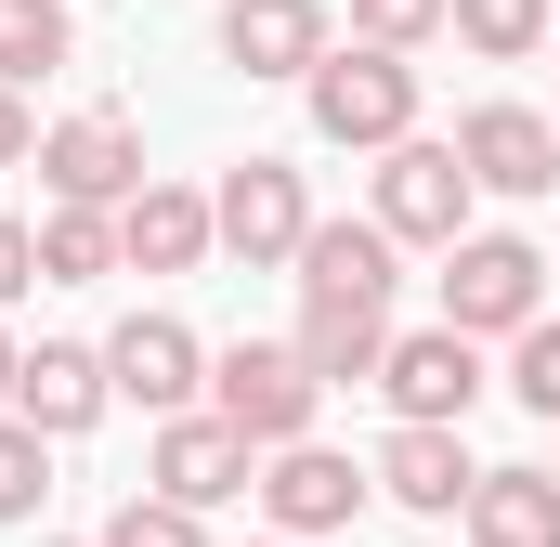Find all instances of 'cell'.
I'll list each match as a JSON object with an SVG mask.
<instances>
[{
    "mask_svg": "<svg viewBox=\"0 0 560 547\" xmlns=\"http://www.w3.org/2000/svg\"><path fill=\"white\" fill-rule=\"evenodd\" d=\"M39 496H52V430L0 405V522H39Z\"/></svg>",
    "mask_w": 560,
    "mask_h": 547,
    "instance_id": "7402d4cb",
    "label": "cell"
},
{
    "mask_svg": "<svg viewBox=\"0 0 560 547\" xmlns=\"http://www.w3.org/2000/svg\"><path fill=\"white\" fill-rule=\"evenodd\" d=\"M378 392H392V417H469L482 405V339H469V326L392 339V352H378Z\"/></svg>",
    "mask_w": 560,
    "mask_h": 547,
    "instance_id": "30bf717a",
    "label": "cell"
},
{
    "mask_svg": "<svg viewBox=\"0 0 560 547\" xmlns=\"http://www.w3.org/2000/svg\"><path fill=\"white\" fill-rule=\"evenodd\" d=\"M456 156H469L482 196H548L560 183V131L535 105H469V118H456Z\"/></svg>",
    "mask_w": 560,
    "mask_h": 547,
    "instance_id": "8fae6325",
    "label": "cell"
},
{
    "mask_svg": "<svg viewBox=\"0 0 560 547\" xmlns=\"http://www.w3.org/2000/svg\"><path fill=\"white\" fill-rule=\"evenodd\" d=\"M443 26H456V39H469L482 66H522V53L548 39V0H456Z\"/></svg>",
    "mask_w": 560,
    "mask_h": 547,
    "instance_id": "44dd1931",
    "label": "cell"
},
{
    "mask_svg": "<svg viewBox=\"0 0 560 547\" xmlns=\"http://www.w3.org/2000/svg\"><path fill=\"white\" fill-rule=\"evenodd\" d=\"M209 248H222V222H209L196 183H143L131 209H118V261L131 274H196Z\"/></svg>",
    "mask_w": 560,
    "mask_h": 547,
    "instance_id": "2e32d148",
    "label": "cell"
},
{
    "mask_svg": "<svg viewBox=\"0 0 560 547\" xmlns=\"http://www.w3.org/2000/svg\"><path fill=\"white\" fill-rule=\"evenodd\" d=\"M222 66L235 79H313L326 66V0H222Z\"/></svg>",
    "mask_w": 560,
    "mask_h": 547,
    "instance_id": "4fadbf2b",
    "label": "cell"
},
{
    "mask_svg": "<svg viewBox=\"0 0 560 547\" xmlns=\"http://www.w3.org/2000/svg\"><path fill=\"white\" fill-rule=\"evenodd\" d=\"M196 522H209V509H183V496H131V509L105 522V547H209Z\"/></svg>",
    "mask_w": 560,
    "mask_h": 547,
    "instance_id": "d4e9b609",
    "label": "cell"
},
{
    "mask_svg": "<svg viewBox=\"0 0 560 547\" xmlns=\"http://www.w3.org/2000/svg\"><path fill=\"white\" fill-rule=\"evenodd\" d=\"M469 547H560V469H482L469 482Z\"/></svg>",
    "mask_w": 560,
    "mask_h": 547,
    "instance_id": "e0dca14e",
    "label": "cell"
},
{
    "mask_svg": "<svg viewBox=\"0 0 560 547\" xmlns=\"http://www.w3.org/2000/svg\"><path fill=\"white\" fill-rule=\"evenodd\" d=\"M469 196H482V183H469V156H456V143H392V156H378V222H392V235H405V248H456V235H469Z\"/></svg>",
    "mask_w": 560,
    "mask_h": 547,
    "instance_id": "5b68a950",
    "label": "cell"
},
{
    "mask_svg": "<svg viewBox=\"0 0 560 547\" xmlns=\"http://www.w3.org/2000/svg\"><path fill=\"white\" fill-rule=\"evenodd\" d=\"M300 105H313V131L339 143V156H392V143L418 131V66L405 53H378V39H326V66L300 79Z\"/></svg>",
    "mask_w": 560,
    "mask_h": 547,
    "instance_id": "6da1fadb",
    "label": "cell"
},
{
    "mask_svg": "<svg viewBox=\"0 0 560 547\" xmlns=\"http://www.w3.org/2000/svg\"><path fill=\"white\" fill-rule=\"evenodd\" d=\"M378 352H392V300H365V287H300V365H313L326 392L378 379Z\"/></svg>",
    "mask_w": 560,
    "mask_h": 547,
    "instance_id": "7c38bea8",
    "label": "cell"
},
{
    "mask_svg": "<svg viewBox=\"0 0 560 547\" xmlns=\"http://www.w3.org/2000/svg\"><path fill=\"white\" fill-rule=\"evenodd\" d=\"M469 443H456V417H392V443H378V496H405V509H430V522H456L469 509Z\"/></svg>",
    "mask_w": 560,
    "mask_h": 547,
    "instance_id": "9a60e30c",
    "label": "cell"
},
{
    "mask_svg": "<svg viewBox=\"0 0 560 547\" xmlns=\"http://www.w3.org/2000/svg\"><path fill=\"white\" fill-rule=\"evenodd\" d=\"M39 156V131H26V105H13V79H0V170H26Z\"/></svg>",
    "mask_w": 560,
    "mask_h": 547,
    "instance_id": "4316f807",
    "label": "cell"
},
{
    "mask_svg": "<svg viewBox=\"0 0 560 547\" xmlns=\"http://www.w3.org/2000/svg\"><path fill=\"white\" fill-rule=\"evenodd\" d=\"M79 53V26H66V0H0V79L26 92V79H52Z\"/></svg>",
    "mask_w": 560,
    "mask_h": 547,
    "instance_id": "ffe728a7",
    "label": "cell"
},
{
    "mask_svg": "<svg viewBox=\"0 0 560 547\" xmlns=\"http://www.w3.org/2000/svg\"><path fill=\"white\" fill-rule=\"evenodd\" d=\"M13 365H26V352H13V339H0V405H13Z\"/></svg>",
    "mask_w": 560,
    "mask_h": 547,
    "instance_id": "83f0119b",
    "label": "cell"
},
{
    "mask_svg": "<svg viewBox=\"0 0 560 547\" xmlns=\"http://www.w3.org/2000/svg\"><path fill=\"white\" fill-rule=\"evenodd\" d=\"M443 13H456V0H352V39H378V53H430Z\"/></svg>",
    "mask_w": 560,
    "mask_h": 547,
    "instance_id": "cb8c5ba5",
    "label": "cell"
},
{
    "mask_svg": "<svg viewBox=\"0 0 560 547\" xmlns=\"http://www.w3.org/2000/svg\"><path fill=\"white\" fill-rule=\"evenodd\" d=\"M261 547H300V535H261Z\"/></svg>",
    "mask_w": 560,
    "mask_h": 547,
    "instance_id": "f546056e",
    "label": "cell"
},
{
    "mask_svg": "<svg viewBox=\"0 0 560 547\" xmlns=\"http://www.w3.org/2000/svg\"><path fill=\"white\" fill-rule=\"evenodd\" d=\"M92 274H118V209H39V287H92Z\"/></svg>",
    "mask_w": 560,
    "mask_h": 547,
    "instance_id": "d6986e66",
    "label": "cell"
},
{
    "mask_svg": "<svg viewBox=\"0 0 560 547\" xmlns=\"http://www.w3.org/2000/svg\"><path fill=\"white\" fill-rule=\"evenodd\" d=\"M209 222H222V248L248 274H275V261H300V235H313V196H300L287 156H235L222 196H209Z\"/></svg>",
    "mask_w": 560,
    "mask_h": 547,
    "instance_id": "8992f818",
    "label": "cell"
},
{
    "mask_svg": "<svg viewBox=\"0 0 560 547\" xmlns=\"http://www.w3.org/2000/svg\"><path fill=\"white\" fill-rule=\"evenodd\" d=\"M365 496H378V469H352V456H339V443H313V430H300V443H275V469H261L275 535H339Z\"/></svg>",
    "mask_w": 560,
    "mask_h": 547,
    "instance_id": "9c48e42d",
    "label": "cell"
},
{
    "mask_svg": "<svg viewBox=\"0 0 560 547\" xmlns=\"http://www.w3.org/2000/svg\"><path fill=\"white\" fill-rule=\"evenodd\" d=\"M39 547H79V535H39ZM92 547H105V535H92Z\"/></svg>",
    "mask_w": 560,
    "mask_h": 547,
    "instance_id": "f1b7e54d",
    "label": "cell"
},
{
    "mask_svg": "<svg viewBox=\"0 0 560 547\" xmlns=\"http://www.w3.org/2000/svg\"><path fill=\"white\" fill-rule=\"evenodd\" d=\"M509 392H522V417H548V430H560V326H548V313L509 339Z\"/></svg>",
    "mask_w": 560,
    "mask_h": 547,
    "instance_id": "603a6c76",
    "label": "cell"
},
{
    "mask_svg": "<svg viewBox=\"0 0 560 547\" xmlns=\"http://www.w3.org/2000/svg\"><path fill=\"white\" fill-rule=\"evenodd\" d=\"M26 287H39V235H26V222H0V313H13Z\"/></svg>",
    "mask_w": 560,
    "mask_h": 547,
    "instance_id": "484cf974",
    "label": "cell"
},
{
    "mask_svg": "<svg viewBox=\"0 0 560 547\" xmlns=\"http://www.w3.org/2000/svg\"><path fill=\"white\" fill-rule=\"evenodd\" d=\"M143 482L183 496V509H222V496H261V443L222 405H183V417H156V469Z\"/></svg>",
    "mask_w": 560,
    "mask_h": 547,
    "instance_id": "277c9868",
    "label": "cell"
},
{
    "mask_svg": "<svg viewBox=\"0 0 560 547\" xmlns=\"http://www.w3.org/2000/svg\"><path fill=\"white\" fill-rule=\"evenodd\" d=\"M300 287H365V300H392V287H405V235H392V222H313V235H300Z\"/></svg>",
    "mask_w": 560,
    "mask_h": 547,
    "instance_id": "ac0fdd59",
    "label": "cell"
},
{
    "mask_svg": "<svg viewBox=\"0 0 560 547\" xmlns=\"http://www.w3.org/2000/svg\"><path fill=\"white\" fill-rule=\"evenodd\" d=\"M105 405H118V379H105V352H79V339H39V352L13 365V417L52 430V443H79Z\"/></svg>",
    "mask_w": 560,
    "mask_h": 547,
    "instance_id": "5bb4252c",
    "label": "cell"
},
{
    "mask_svg": "<svg viewBox=\"0 0 560 547\" xmlns=\"http://www.w3.org/2000/svg\"><path fill=\"white\" fill-rule=\"evenodd\" d=\"M535 313H548V248H535V235H456V248H443V326L522 339Z\"/></svg>",
    "mask_w": 560,
    "mask_h": 547,
    "instance_id": "7a4b0ae2",
    "label": "cell"
},
{
    "mask_svg": "<svg viewBox=\"0 0 560 547\" xmlns=\"http://www.w3.org/2000/svg\"><path fill=\"white\" fill-rule=\"evenodd\" d=\"M39 183H52L66 209H131L156 170H143V131H131V118L92 105V118H52V131H39Z\"/></svg>",
    "mask_w": 560,
    "mask_h": 547,
    "instance_id": "52a82bcc",
    "label": "cell"
},
{
    "mask_svg": "<svg viewBox=\"0 0 560 547\" xmlns=\"http://www.w3.org/2000/svg\"><path fill=\"white\" fill-rule=\"evenodd\" d=\"M209 405H222L261 456H275V443H300V430H313L326 379L300 365V339H235V352H209Z\"/></svg>",
    "mask_w": 560,
    "mask_h": 547,
    "instance_id": "3957f363",
    "label": "cell"
},
{
    "mask_svg": "<svg viewBox=\"0 0 560 547\" xmlns=\"http://www.w3.org/2000/svg\"><path fill=\"white\" fill-rule=\"evenodd\" d=\"M105 379H118V405H143V417H183L196 392H209V339H196L183 313H131V326L105 339Z\"/></svg>",
    "mask_w": 560,
    "mask_h": 547,
    "instance_id": "ba28073f",
    "label": "cell"
},
{
    "mask_svg": "<svg viewBox=\"0 0 560 547\" xmlns=\"http://www.w3.org/2000/svg\"><path fill=\"white\" fill-rule=\"evenodd\" d=\"M548 131H560V118H548Z\"/></svg>",
    "mask_w": 560,
    "mask_h": 547,
    "instance_id": "4dcf8cb0",
    "label": "cell"
}]
</instances>
